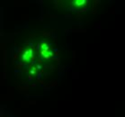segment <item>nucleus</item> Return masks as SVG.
I'll list each match as a JSON object with an SVG mask.
<instances>
[{
  "label": "nucleus",
  "mask_w": 125,
  "mask_h": 117,
  "mask_svg": "<svg viewBox=\"0 0 125 117\" xmlns=\"http://www.w3.org/2000/svg\"><path fill=\"white\" fill-rule=\"evenodd\" d=\"M31 57H32V55H31V51L30 50V51H27V52L24 53V55H23V60L29 62V61L31 60Z\"/></svg>",
  "instance_id": "nucleus-1"
},
{
  "label": "nucleus",
  "mask_w": 125,
  "mask_h": 117,
  "mask_svg": "<svg viewBox=\"0 0 125 117\" xmlns=\"http://www.w3.org/2000/svg\"><path fill=\"white\" fill-rule=\"evenodd\" d=\"M73 3H74L75 6H83V5L85 3V0H77V1H74Z\"/></svg>",
  "instance_id": "nucleus-2"
}]
</instances>
